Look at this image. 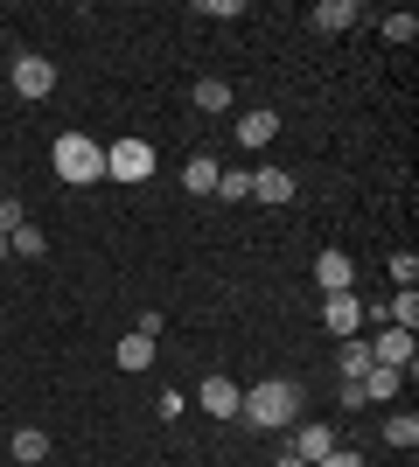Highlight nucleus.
Segmentation results:
<instances>
[{"label": "nucleus", "instance_id": "obj_9", "mask_svg": "<svg viewBox=\"0 0 419 467\" xmlns=\"http://www.w3.org/2000/svg\"><path fill=\"white\" fill-rule=\"evenodd\" d=\"M287 432H294L287 447H294V453H300L308 467H315V461H321L329 447H342V440H336V426H321V419H308V426H287Z\"/></svg>", "mask_w": 419, "mask_h": 467}, {"label": "nucleus", "instance_id": "obj_10", "mask_svg": "<svg viewBox=\"0 0 419 467\" xmlns=\"http://www.w3.org/2000/svg\"><path fill=\"white\" fill-rule=\"evenodd\" d=\"M273 140H279V112H266V105H259V112L238 119V147H252V154H259V147H273Z\"/></svg>", "mask_w": 419, "mask_h": 467}, {"label": "nucleus", "instance_id": "obj_19", "mask_svg": "<svg viewBox=\"0 0 419 467\" xmlns=\"http://www.w3.org/2000/svg\"><path fill=\"white\" fill-rule=\"evenodd\" d=\"M7 252H15V258H42V252H49V237H42L36 223H21V231H7Z\"/></svg>", "mask_w": 419, "mask_h": 467}, {"label": "nucleus", "instance_id": "obj_8", "mask_svg": "<svg viewBox=\"0 0 419 467\" xmlns=\"http://www.w3.org/2000/svg\"><path fill=\"white\" fill-rule=\"evenodd\" d=\"M315 286L321 293H350V286H357V258H350V252H321L315 258Z\"/></svg>", "mask_w": 419, "mask_h": 467}, {"label": "nucleus", "instance_id": "obj_14", "mask_svg": "<svg viewBox=\"0 0 419 467\" xmlns=\"http://www.w3.org/2000/svg\"><path fill=\"white\" fill-rule=\"evenodd\" d=\"M252 195H259V202H294V175H287V168H259V175H252Z\"/></svg>", "mask_w": 419, "mask_h": 467}, {"label": "nucleus", "instance_id": "obj_28", "mask_svg": "<svg viewBox=\"0 0 419 467\" xmlns=\"http://www.w3.org/2000/svg\"><path fill=\"white\" fill-rule=\"evenodd\" d=\"M7 258H15V252H7V231H0V265H7Z\"/></svg>", "mask_w": 419, "mask_h": 467}, {"label": "nucleus", "instance_id": "obj_26", "mask_svg": "<svg viewBox=\"0 0 419 467\" xmlns=\"http://www.w3.org/2000/svg\"><path fill=\"white\" fill-rule=\"evenodd\" d=\"M21 223H28V216H21V202H15V195H0V231H21Z\"/></svg>", "mask_w": 419, "mask_h": 467}, {"label": "nucleus", "instance_id": "obj_20", "mask_svg": "<svg viewBox=\"0 0 419 467\" xmlns=\"http://www.w3.org/2000/svg\"><path fill=\"white\" fill-rule=\"evenodd\" d=\"M363 370H371V342H357V335H350V342H342V384H357Z\"/></svg>", "mask_w": 419, "mask_h": 467}, {"label": "nucleus", "instance_id": "obj_7", "mask_svg": "<svg viewBox=\"0 0 419 467\" xmlns=\"http://www.w3.org/2000/svg\"><path fill=\"white\" fill-rule=\"evenodd\" d=\"M196 405L210 411V419H238V405H245V390L231 384V377H203V390H196Z\"/></svg>", "mask_w": 419, "mask_h": 467}, {"label": "nucleus", "instance_id": "obj_12", "mask_svg": "<svg viewBox=\"0 0 419 467\" xmlns=\"http://www.w3.org/2000/svg\"><path fill=\"white\" fill-rule=\"evenodd\" d=\"M357 390H363V405H392V398H399V370H384V363H371V370L357 377Z\"/></svg>", "mask_w": 419, "mask_h": 467}, {"label": "nucleus", "instance_id": "obj_23", "mask_svg": "<svg viewBox=\"0 0 419 467\" xmlns=\"http://www.w3.org/2000/svg\"><path fill=\"white\" fill-rule=\"evenodd\" d=\"M413 36H419L413 15H384V42H413Z\"/></svg>", "mask_w": 419, "mask_h": 467}, {"label": "nucleus", "instance_id": "obj_17", "mask_svg": "<svg viewBox=\"0 0 419 467\" xmlns=\"http://www.w3.org/2000/svg\"><path fill=\"white\" fill-rule=\"evenodd\" d=\"M384 440H392L399 453H413L419 447V419H413V411H392V419H384Z\"/></svg>", "mask_w": 419, "mask_h": 467}, {"label": "nucleus", "instance_id": "obj_6", "mask_svg": "<svg viewBox=\"0 0 419 467\" xmlns=\"http://www.w3.org/2000/svg\"><path fill=\"white\" fill-rule=\"evenodd\" d=\"M15 91L21 98H49L57 91V63L49 57H15Z\"/></svg>", "mask_w": 419, "mask_h": 467}, {"label": "nucleus", "instance_id": "obj_25", "mask_svg": "<svg viewBox=\"0 0 419 467\" xmlns=\"http://www.w3.org/2000/svg\"><path fill=\"white\" fill-rule=\"evenodd\" d=\"M315 467H363V453H357V447H329Z\"/></svg>", "mask_w": 419, "mask_h": 467}, {"label": "nucleus", "instance_id": "obj_1", "mask_svg": "<svg viewBox=\"0 0 419 467\" xmlns=\"http://www.w3.org/2000/svg\"><path fill=\"white\" fill-rule=\"evenodd\" d=\"M245 426H259V432H287L300 426V384H287V377H266V384L245 390V405H238Z\"/></svg>", "mask_w": 419, "mask_h": 467}, {"label": "nucleus", "instance_id": "obj_4", "mask_svg": "<svg viewBox=\"0 0 419 467\" xmlns=\"http://www.w3.org/2000/svg\"><path fill=\"white\" fill-rule=\"evenodd\" d=\"M321 328L336 335V342H350L363 328V300L357 293H321Z\"/></svg>", "mask_w": 419, "mask_h": 467}, {"label": "nucleus", "instance_id": "obj_2", "mask_svg": "<svg viewBox=\"0 0 419 467\" xmlns=\"http://www.w3.org/2000/svg\"><path fill=\"white\" fill-rule=\"evenodd\" d=\"M49 168H57L70 189H91V182H105V147L91 133H57V147H49Z\"/></svg>", "mask_w": 419, "mask_h": 467}, {"label": "nucleus", "instance_id": "obj_16", "mask_svg": "<svg viewBox=\"0 0 419 467\" xmlns=\"http://www.w3.org/2000/svg\"><path fill=\"white\" fill-rule=\"evenodd\" d=\"M120 370H126V377L154 370V342H147V335H120Z\"/></svg>", "mask_w": 419, "mask_h": 467}, {"label": "nucleus", "instance_id": "obj_3", "mask_svg": "<svg viewBox=\"0 0 419 467\" xmlns=\"http://www.w3.org/2000/svg\"><path fill=\"white\" fill-rule=\"evenodd\" d=\"M105 175L112 182H147L154 175V147H147V140H112V147H105Z\"/></svg>", "mask_w": 419, "mask_h": 467}, {"label": "nucleus", "instance_id": "obj_24", "mask_svg": "<svg viewBox=\"0 0 419 467\" xmlns=\"http://www.w3.org/2000/svg\"><path fill=\"white\" fill-rule=\"evenodd\" d=\"M392 279H399V286H413V279H419V258H413V252H392Z\"/></svg>", "mask_w": 419, "mask_h": 467}, {"label": "nucleus", "instance_id": "obj_22", "mask_svg": "<svg viewBox=\"0 0 419 467\" xmlns=\"http://www.w3.org/2000/svg\"><path fill=\"white\" fill-rule=\"evenodd\" d=\"M217 195H224V202H245V195H252V175H245V168H224V175H217Z\"/></svg>", "mask_w": 419, "mask_h": 467}, {"label": "nucleus", "instance_id": "obj_5", "mask_svg": "<svg viewBox=\"0 0 419 467\" xmlns=\"http://www.w3.org/2000/svg\"><path fill=\"white\" fill-rule=\"evenodd\" d=\"M371 363H384V370H413V363H419V342H413V335H405V328H392V321H384V335H378V342H371Z\"/></svg>", "mask_w": 419, "mask_h": 467}, {"label": "nucleus", "instance_id": "obj_21", "mask_svg": "<svg viewBox=\"0 0 419 467\" xmlns=\"http://www.w3.org/2000/svg\"><path fill=\"white\" fill-rule=\"evenodd\" d=\"M224 105H231V84H224V78H203L196 84V112H224Z\"/></svg>", "mask_w": 419, "mask_h": 467}, {"label": "nucleus", "instance_id": "obj_11", "mask_svg": "<svg viewBox=\"0 0 419 467\" xmlns=\"http://www.w3.org/2000/svg\"><path fill=\"white\" fill-rule=\"evenodd\" d=\"M308 21H315L321 36H342V28H357V21H363V7H357V0H321Z\"/></svg>", "mask_w": 419, "mask_h": 467}, {"label": "nucleus", "instance_id": "obj_15", "mask_svg": "<svg viewBox=\"0 0 419 467\" xmlns=\"http://www.w3.org/2000/svg\"><path fill=\"white\" fill-rule=\"evenodd\" d=\"M217 175H224L217 161H210V154H196L189 168H182V189H189V195H217Z\"/></svg>", "mask_w": 419, "mask_h": 467}, {"label": "nucleus", "instance_id": "obj_18", "mask_svg": "<svg viewBox=\"0 0 419 467\" xmlns=\"http://www.w3.org/2000/svg\"><path fill=\"white\" fill-rule=\"evenodd\" d=\"M384 321H392V328H405V335H413V328H419V293H413V286H399V300L384 307Z\"/></svg>", "mask_w": 419, "mask_h": 467}, {"label": "nucleus", "instance_id": "obj_27", "mask_svg": "<svg viewBox=\"0 0 419 467\" xmlns=\"http://www.w3.org/2000/svg\"><path fill=\"white\" fill-rule=\"evenodd\" d=\"M273 467H308V461H300L294 447H279V461H273Z\"/></svg>", "mask_w": 419, "mask_h": 467}, {"label": "nucleus", "instance_id": "obj_13", "mask_svg": "<svg viewBox=\"0 0 419 467\" xmlns=\"http://www.w3.org/2000/svg\"><path fill=\"white\" fill-rule=\"evenodd\" d=\"M7 453H15L21 467H36V461H49V432H36V426H21V432H7Z\"/></svg>", "mask_w": 419, "mask_h": 467}]
</instances>
